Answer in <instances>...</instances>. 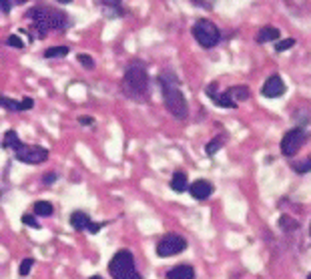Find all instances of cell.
Wrapping results in <instances>:
<instances>
[{"label":"cell","instance_id":"5","mask_svg":"<svg viewBox=\"0 0 311 279\" xmlns=\"http://www.w3.org/2000/svg\"><path fill=\"white\" fill-rule=\"evenodd\" d=\"M14 157L22 163H28V165H40L48 159V149L39 147V145H24L22 143L14 151Z\"/></svg>","mask_w":311,"mask_h":279},{"label":"cell","instance_id":"21","mask_svg":"<svg viewBox=\"0 0 311 279\" xmlns=\"http://www.w3.org/2000/svg\"><path fill=\"white\" fill-rule=\"evenodd\" d=\"M293 171H295V173H299V175L309 173V171H311V157H309V159H303V161L293 163Z\"/></svg>","mask_w":311,"mask_h":279},{"label":"cell","instance_id":"23","mask_svg":"<svg viewBox=\"0 0 311 279\" xmlns=\"http://www.w3.org/2000/svg\"><path fill=\"white\" fill-rule=\"evenodd\" d=\"M37 261L35 259H30V257H26V259H22V263H20V269H18V273L22 275V277H26L28 273H30V269H33V265H35Z\"/></svg>","mask_w":311,"mask_h":279},{"label":"cell","instance_id":"6","mask_svg":"<svg viewBox=\"0 0 311 279\" xmlns=\"http://www.w3.org/2000/svg\"><path fill=\"white\" fill-rule=\"evenodd\" d=\"M187 249V241H185V237H181V235H175V233H171V235H165L159 243H157V255L159 257H173V255H179V253H183Z\"/></svg>","mask_w":311,"mask_h":279},{"label":"cell","instance_id":"11","mask_svg":"<svg viewBox=\"0 0 311 279\" xmlns=\"http://www.w3.org/2000/svg\"><path fill=\"white\" fill-rule=\"evenodd\" d=\"M191 195H193V199H197V201H205V199H209L211 195H213V191H215V187L209 183V181H205V179H197L195 183H191Z\"/></svg>","mask_w":311,"mask_h":279},{"label":"cell","instance_id":"18","mask_svg":"<svg viewBox=\"0 0 311 279\" xmlns=\"http://www.w3.org/2000/svg\"><path fill=\"white\" fill-rule=\"evenodd\" d=\"M33 211H35V215H39V217H50V215L54 213V207H52V203H48V201H37L35 207H33Z\"/></svg>","mask_w":311,"mask_h":279},{"label":"cell","instance_id":"4","mask_svg":"<svg viewBox=\"0 0 311 279\" xmlns=\"http://www.w3.org/2000/svg\"><path fill=\"white\" fill-rule=\"evenodd\" d=\"M191 33H193L195 40H197L203 48H213V46L219 44V40H221V30L217 28L215 22H211V20H207V18L197 20L195 26L191 28Z\"/></svg>","mask_w":311,"mask_h":279},{"label":"cell","instance_id":"25","mask_svg":"<svg viewBox=\"0 0 311 279\" xmlns=\"http://www.w3.org/2000/svg\"><path fill=\"white\" fill-rule=\"evenodd\" d=\"M22 223L28 225V227H33V229H40L39 219H37V217H33V215H22Z\"/></svg>","mask_w":311,"mask_h":279},{"label":"cell","instance_id":"7","mask_svg":"<svg viewBox=\"0 0 311 279\" xmlns=\"http://www.w3.org/2000/svg\"><path fill=\"white\" fill-rule=\"evenodd\" d=\"M307 137L309 135L301 127H295V129L287 131L283 135V139H281V153L285 155V157H293V155L303 147V143L307 141Z\"/></svg>","mask_w":311,"mask_h":279},{"label":"cell","instance_id":"15","mask_svg":"<svg viewBox=\"0 0 311 279\" xmlns=\"http://www.w3.org/2000/svg\"><path fill=\"white\" fill-rule=\"evenodd\" d=\"M279 28H275V26H263L259 33L255 35V40L259 42V44H265V42H271V40H279Z\"/></svg>","mask_w":311,"mask_h":279},{"label":"cell","instance_id":"9","mask_svg":"<svg viewBox=\"0 0 311 279\" xmlns=\"http://www.w3.org/2000/svg\"><path fill=\"white\" fill-rule=\"evenodd\" d=\"M71 225L77 231H88V233H99L105 227V223H92L84 211H75L71 215Z\"/></svg>","mask_w":311,"mask_h":279},{"label":"cell","instance_id":"17","mask_svg":"<svg viewBox=\"0 0 311 279\" xmlns=\"http://www.w3.org/2000/svg\"><path fill=\"white\" fill-rule=\"evenodd\" d=\"M20 145H22V141L18 139V135H16L14 131H6V133H4V139H2V147H4V149L16 151Z\"/></svg>","mask_w":311,"mask_h":279},{"label":"cell","instance_id":"12","mask_svg":"<svg viewBox=\"0 0 311 279\" xmlns=\"http://www.w3.org/2000/svg\"><path fill=\"white\" fill-rule=\"evenodd\" d=\"M0 103H2V107L8 109V111H28V109L35 107V101L30 99V97L22 99L20 103H18V101H12V99H8V97H2V99H0Z\"/></svg>","mask_w":311,"mask_h":279},{"label":"cell","instance_id":"31","mask_svg":"<svg viewBox=\"0 0 311 279\" xmlns=\"http://www.w3.org/2000/svg\"><path fill=\"white\" fill-rule=\"evenodd\" d=\"M56 2H58V4H71L73 0H56Z\"/></svg>","mask_w":311,"mask_h":279},{"label":"cell","instance_id":"32","mask_svg":"<svg viewBox=\"0 0 311 279\" xmlns=\"http://www.w3.org/2000/svg\"><path fill=\"white\" fill-rule=\"evenodd\" d=\"M88 279H103V277H99V275H92V277H88Z\"/></svg>","mask_w":311,"mask_h":279},{"label":"cell","instance_id":"16","mask_svg":"<svg viewBox=\"0 0 311 279\" xmlns=\"http://www.w3.org/2000/svg\"><path fill=\"white\" fill-rule=\"evenodd\" d=\"M227 90L231 92V97H233V101H235L237 105L251 97V92H249V86H245V84H235V86H231V88H227Z\"/></svg>","mask_w":311,"mask_h":279},{"label":"cell","instance_id":"29","mask_svg":"<svg viewBox=\"0 0 311 279\" xmlns=\"http://www.w3.org/2000/svg\"><path fill=\"white\" fill-rule=\"evenodd\" d=\"M42 181H44V185H52V183L56 181V173H46V175L42 177Z\"/></svg>","mask_w":311,"mask_h":279},{"label":"cell","instance_id":"20","mask_svg":"<svg viewBox=\"0 0 311 279\" xmlns=\"http://www.w3.org/2000/svg\"><path fill=\"white\" fill-rule=\"evenodd\" d=\"M223 143H225V139L219 135V137H215L211 143H207V147H205V153L209 155V157H213V155L217 153V151H219L221 147H223Z\"/></svg>","mask_w":311,"mask_h":279},{"label":"cell","instance_id":"26","mask_svg":"<svg viewBox=\"0 0 311 279\" xmlns=\"http://www.w3.org/2000/svg\"><path fill=\"white\" fill-rule=\"evenodd\" d=\"M78 63L86 69H95V60H92L88 54H78Z\"/></svg>","mask_w":311,"mask_h":279},{"label":"cell","instance_id":"30","mask_svg":"<svg viewBox=\"0 0 311 279\" xmlns=\"http://www.w3.org/2000/svg\"><path fill=\"white\" fill-rule=\"evenodd\" d=\"M78 122L80 125H92L95 120H92V117H78Z\"/></svg>","mask_w":311,"mask_h":279},{"label":"cell","instance_id":"3","mask_svg":"<svg viewBox=\"0 0 311 279\" xmlns=\"http://www.w3.org/2000/svg\"><path fill=\"white\" fill-rule=\"evenodd\" d=\"M109 273L113 279H143L135 265V257L129 249H120L111 257Z\"/></svg>","mask_w":311,"mask_h":279},{"label":"cell","instance_id":"1","mask_svg":"<svg viewBox=\"0 0 311 279\" xmlns=\"http://www.w3.org/2000/svg\"><path fill=\"white\" fill-rule=\"evenodd\" d=\"M159 84H161V92H163V101H165V107L167 111L179 119V120H185L189 117V107H187V101H185V95L179 88V79L173 71H163L159 75Z\"/></svg>","mask_w":311,"mask_h":279},{"label":"cell","instance_id":"28","mask_svg":"<svg viewBox=\"0 0 311 279\" xmlns=\"http://www.w3.org/2000/svg\"><path fill=\"white\" fill-rule=\"evenodd\" d=\"M99 2L103 4V8H105V10H111V8H117V6H120V2H122V0H99Z\"/></svg>","mask_w":311,"mask_h":279},{"label":"cell","instance_id":"14","mask_svg":"<svg viewBox=\"0 0 311 279\" xmlns=\"http://www.w3.org/2000/svg\"><path fill=\"white\" fill-rule=\"evenodd\" d=\"M171 189L175 193H185L187 189H191L189 185V179H187V175L183 171H175L173 173V179H171Z\"/></svg>","mask_w":311,"mask_h":279},{"label":"cell","instance_id":"2","mask_svg":"<svg viewBox=\"0 0 311 279\" xmlns=\"http://www.w3.org/2000/svg\"><path fill=\"white\" fill-rule=\"evenodd\" d=\"M122 90L131 99H145L149 95V73L141 60H133L124 71Z\"/></svg>","mask_w":311,"mask_h":279},{"label":"cell","instance_id":"8","mask_svg":"<svg viewBox=\"0 0 311 279\" xmlns=\"http://www.w3.org/2000/svg\"><path fill=\"white\" fill-rule=\"evenodd\" d=\"M205 92H207V97H209V99H213V103H215L217 107H221V109H237V103L233 101L231 92H229V90L219 92V84H217V82L207 84Z\"/></svg>","mask_w":311,"mask_h":279},{"label":"cell","instance_id":"13","mask_svg":"<svg viewBox=\"0 0 311 279\" xmlns=\"http://www.w3.org/2000/svg\"><path fill=\"white\" fill-rule=\"evenodd\" d=\"M167 279H195V269L191 265H177L167 271Z\"/></svg>","mask_w":311,"mask_h":279},{"label":"cell","instance_id":"24","mask_svg":"<svg viewBox=\"0 0 311 279\" xmlns=\"http://www.w3.org/2000/svg\"><path fill=\"white\" fill-rule=\"evenodd\" d=\"M293 44H295V39H285V40H277V42H275V50H277V52H283V50L291 48Z\"/></svg>","mask_w":311,"mask_h":279},{"label":"cell","instance_id":"27","mask_svg":"<svg viewBox=\"0 0 311 279\" xmlns=\"http://www.w3.org/2000/svg\"><path fill=\"white\" fill-rule=\"evenodd\" d=\"M6 44H8V46H12V48H24V42H22L16 35H10V37L6 39Z\"/></svg>","mask_w":311,"mask_h":279},{"label":"cell","instance_id":"33","mask_svg":"<svg viewBox=\"0 0 311 279\" xmlns=\"http://www.w3.org/2000/svg\"><path fill=\"white\" fill-rule=\"evenodd\" d=\"M307 279H311V273H309V275H307Z\"/></svg>","mask_w":311,"mask_h":279},{"label":"cell","instance_id":"34","mask_svg":"<svg viewBox=\"0 0 311 279\" xmlns=\"http://www.w3.org/2000/svg\"><path fill=\"white\" fill-rule=\"evenodd\" d=\"M309 235H311V225H309Z\"/></svg>","mask_w":311,"mask_h":279},{"label":"cell","instance_id":"19","mask_svg":"<svg viewBox=\"0 0 311 279\" xmlns=\"http://www.w3.org/2000/svg\"><path fill=\"white\" fill-rule=\"evenodd\" d=\"M69 54V46H50L44 50V58H62Z\"/></svg>","mask_w":311,"mask_h":279},{"label":"cell","instance_id":"22","mask_svg":"<svg viewBox=\"0 0 311 279\" xmlns=\"http://www.w3.org/2000/svg\"><path fill=\"white\" fill-rule=\"evenodd\" d=\"M26 0H0V10H2L4 14H8L14 6H18V4H24Z\"/></svg>","mask_w":311,"mask_h":279},{"label":"cell","instance_id":"10","mask_svg":"<svg viewBox=\"0 0 311 279\" xmlns=\"http://www.w3.org/2000/svg\"><path fill=\"white\" fill-rule=\"evenodd\" d=\"M261 95L267 99H277V97H283L285 95V82L279 75H271L261 88Z\"/></svg>","mask_w":311,"mask_h":279}]
</instances>
